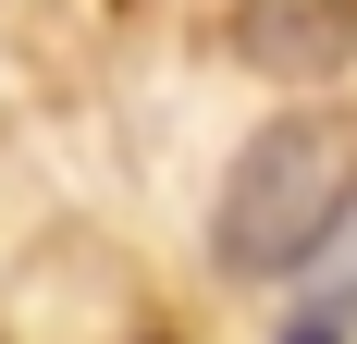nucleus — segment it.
Masks as SVG:
<instances>
[{"mask_svg": "<svg viewBox=\"0 0 357 344\" xmlns=\"http://www.w3.org/2000/svg\"><path fill=\"white\" fill-rule=\"evenodd\" d=\"M345 209H357V111H333V99L271 111V123L234 148V172H222L210 258L234 283H296L333 234H345Z\"/></svg>", "mask_w": 357, "mask_h": 344, "instance_id": "nucleus-1", "label": "nucleus"}, {"mask_svg": "<svg viewBox=\"0 0 357 344\" xmlns=\"http://www.w3.org/2000/svg\"><path fill=\"white\" fill-rule=\"evenodd\" d=\"M234 49L259 74H345L357 62V0H247Z\"/></svg>", "mask_w": 357, "mask_h": 344, "instance_id": "nucleus-2", "label": "nucleus"}, {"mask_svg": "<svg viewBox=\"0 0 357 344\" xmlns=\"http://www.w3.org/2000/svg\"><path fill=\"white\" fill-rule=\"evenodd\" d=\"M284 344H345V332H333V320H296V332H284Z\"/></svg>", "mask_w": 357, "mask_h": 344, "instance_id": "nucleus-3", "label": "nucleus"}]
</instances>
